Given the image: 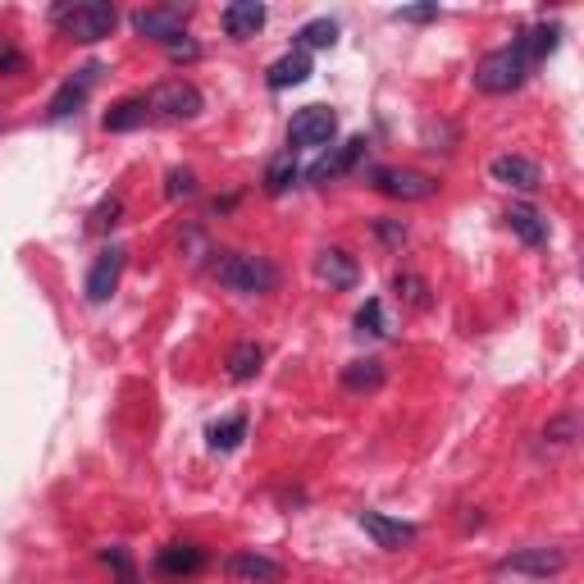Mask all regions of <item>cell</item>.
Returning a JSON list of instances; mask_svg holds the SVG:
<instances>
[{
	"mask_svg": "<svg viewBox=\"0 0 584 584\" xmlns=\"http://www.w3.org/2000/svg\"><path fill=\"white\" fill-rule=\"evenodd\" d=\"M19 69H23V56L14 51V46L0 41V74H19Z\"/></svg>",
	"mask_w": 584,
	"mask_h": 584,
	"instance_id": "e575fe53",
	"label": "cell"
},
{
	"mask_svg": "<svg viewBox=\"0 0 584 584\" xmlns=\"http://www.w3.org/2000/svg\"><path fill=\"white\" fill-rule=\"evenodd\" d=\"M315 274L329 283V288H338V292H348V288H357V279H361V265L348 256V252H338V247H324L320 256H315Z\"/></svg>",
	"mask_w": 584,
	"mask_h": 584,
	"instance_id": "4fadbf2b",
	"label": "cell"
},
{
	"mask_svg": "<svg viewBox=\"0 0 584 584\" xmlns=\"http://www.w3.org/2000/svg\"><path fill=\"white\" fill-rule=\"evenodd\" d=\"M51 19L74 41H106L115 32V23H119V10L110 6V0H74V6H56Z\"/></svg>",
	"mask_w": 584,
	"mask_h": 584,
	"instance_id": "6da1fadb",
	"label": "cell"
},
{
	"mask_svg": "<svg viewBox=\"0 0 584 584\" xmlns=\"http://www.w3.org/2000/svg\"><path fill=\"white\" fill-rule=\"evenodd\" d=\"M571 566V553L557 544H539V548H520L512 557H503L494 566V575H520V580H553Z\"/></svg>",
	"mask_w": 584,
	"mask_h": 584,
	"instance_id": "277c9868",
	"label": "cell"
},
{
	"mask_svg": "<svg viewBox=\"0 0 584 584\" xmlns=\"http://www.w3.org/2000/svg\"><path fill=\"white\" fill-rule=\"evenodd\" d=\"M575 434H580V416H575V411H566V416L548 420V429H544L548 444H575Z\"/></svg>",
	"mask_w": 584,
	"mask_h": 584,
	"instance_id": "f1b7e54d",
	"label": "cell"
},
{
	"mask_svg": "<svg viewBox=\"0 0 584 584\" xmlns=\"http://www.w3.org/2000/svg\"><path fill=\"white\" fill-rule=\"evenodd\" d=\"M228 575L252 580V584H279L283 566L274 557H261V553H237V557H228Z\"/></svg>",
	"mask_w": 584,
	"mask_h": 584,
	"instance_id": "e0dca14e",
	"label": "cell"
},
{
	"mask_svg": "<svg viewBox=\"0 0 584 584\" xmlns=\"http://www.w3.org/2000/svg\"><path fill=\"white\" fill-rule=\"evenodd\" d=\"M156 566H160L165 575H197V571L206 566V553H202L197 544H169V548H160Z\"/></svg>",
	"mask_w": 584,
	"mask_h": 584,
	"instance_id": "44dd1931",
	"label": "cell"
},
{
	"mask_svg": "<svg viewBox=\"0 0 584 584\" xmlns=\"http://www.w3.org/2000/svg\"><path fill=\"white\" fill-rule=\"evenodd\" d=\"M101 74H106L101 65H82V69L51 96V110H46V119H69V115H78V106L91 96V87L101 82Z\"/></svg>",
	"mask_w": 584,
	"mask_h": 584,
	"instance_id": "ba28073f",
	"label": "cell"
},
{
	"mask_svg": "<svg viewBox=\"0 0 584 584\" xmlns=\"http://www.w3.org/2000/svg\"><path fill=\"white\" fill-rule=\"evenodd\" d=\"M169 56H174V60H197L202 46L192 41V37H178V41H169Z\"/></svg>",
	"mask_w": 584,
	"mask_h": 584,
	"instance_id": "836d02e7",
	"label": "cell"
},
{
	"mask_svg": "<svg viewBox=\"0 0 584 584\" xmlns=\"http://www.w3.org/2000/svg\"><path fill=\"white\" fill-rule=\"evenodd\" d=\"M261 361H265L261 343H237V348L228 352V379H237V383H247V379H256Z\"/></svg>",
	"mask_w": 584,
	"mask_h": 584,
	"instance_id": "7402d4cb",
	"label": "cell"
},
{
	"mask_svg": "<svg viewBox=\"0 0 584 584\" xmlns=\"http://www.w3.org/2000/svg\"><path fill=\"white\" fill-rule=\"evenodd\" d=\"M292 183H298V160H292V152H288V156H279V160L265 169V192H270V197H283Z\"/></svg>",
	"mask_w": 584,
	"mask_h": 584,
	"instance_id": "484cf974",
	"label": "cell"
},
{
	"mask_svg": "<svg viewBox=\"0 0 584 584\" xmlns=\"http://www.w3.org/2000/svg\"><path fill=\"white\" fill-rule=\"evenodd\" d=\"M146 106H152L156 115H165V119H197L202 115V91L192 82H183V78H169L146 96Z\"/></svg>",
	"mask_w": 584,
	"mask_h": 584,
	"instance_id": "8992f818",
	"label": "cell"
},
{
	"mask_svg": "<svg viewBox=\"0 0 584 584\" xmlns=\"http://www.w3.org/2000/svg\"><path fill=\"white\" fill-rule=\"evenodd\" d=\"M393 292H398V298H407L416 311H429V288H425V279H416V274H398V279H393Z\"/></svg>",
	"mask_w": 584,
	"mask_h": 584,
	"instance_id": "4316f807",
	"label": "cell"
},
{
	"mask_svg": "<svg viewBox=\"0 0 584 584\" xmlns=\"http://www.w3.org/2000/svg\"><path fill=\"white\" fill-rule=\"evenodd\" d=\"M357 329L361 333H374V338H388V333H393V329H388V320H383V302H366L361 311H357Z\"/></svg>",
	"mask_w": 584,
	"mask_h": 584,
	"instance_id": "83f0119b",
	"label": "cell"
},
{
	"mask_svg": "<svg viewBox=\"0 0 584 584\" xmlns=\"http://www.w3.org/2000/svg\"><path fill=\"white\" fill-rule=\"evenodd\" d=\"M306 78H311V56H306V51H288V56H279V60L270 65V74H265V82H270L274 91L298 87V82H306Z\"/></svg>",
	"mask_w": 584,
	"mask_h": 584,
	"instance_id": "d6986e66",
	"label": "cell"
},
{
	"mask_svg": "<svg viewBox=\"0 0 584 584\" xmlns=\"http://www.w3.org/2000/svg\"><path fill=\"white\" fill-rule=\"evenodd\" d=\"M370 183L383 192V197H398V202H429L438 183L429 174H416V169H393V165H379L370 169Z\"/></svg>",
	"mask_w": 584,
	"mask_h": 584,
	"instance_id": "5b68a950",
	"label": "cell"
},
{
	"mask_svg": "<svg viewBox=\"0 0 584 584\" xmlns=\"http://www.w3.org/2000/svg\"><path fill=\"white\" fill-rule=\"evenodd\" d=\"M557 41H562V28L557 23H539V28H525L520 37H516V46L525 51V60L529 65H544L553 51H557Z\"/></svg>",
	"mask_w": 584,
	"mask_h": 584,
	"instance_id": "ac0fdd59",
	"label": "cell"
},
{
	"mask_svg": "<svg viewBox=\"0 0 584 584\" xmlns=\"http://www.w3.org/2000/svg\"><path fill=\"white\" fill-rule=\"evenodd\" d=\"M489 174H494V183L516 187V192H534V187H539V165H534L529 156H498L489 165Z\"/></svg>",
	"mask_w": 584,
	"mask_h": 584,
	"instance_id": "5bb4252c",
	"label": "cell"
},
{
	"mask_svg": "<svg viewBox=\"0 0 584 584\" xmlns=\"http://www.w3.org/2000/svg\"><path fill=\"white\" fill-rule=\"evenodd\" d=\"M183 23H187V10H183V6H156V10H137V14H133V28H137L142 37L160 41V46L178 41V37H183Z\"/></svg>",
	"mask_w": 584,
	"mask_h": 584,
	"instance_id": "30bf717a",
	"label": "cell"
},
{
	"mask_svg": "<svg viewBox=\"0 0 584 584\" xmlns=\"http://www.w3.org/2000/svg\"><path fill=\"white\" fill-rule=\"evenodd\" d=\"M374 237L388 242V247H402V242H407V224L402 220H374Z\"/></svg>",
	"mask_w": 584,
	"mask_h": 584,
	"instance_id": "4dcf8cb0",
	"label": "cell"
},
{
	"mask_svg": "<svg viewBox=\"0 0 584 584\" xmlns=\"http://www.w3.org/2000/svg\"><path fill=\"white\" fill-rule=\"evenodd\" d=\"M357 525L374 539V548H388V553H398L407 544H416V525L407 520H393V516H383V512H361Z\"/></svg>",
	"mask_w": 584,
	"mask_h": 584,
	"instance_id": "8fae6325",
	"label": "cell"
},
{
	"mask_svg": "<svg viewBox=\"0 0 584 584\" xmlns=\"http://www.w3.org/2000/svg\"><path fill=\"white\" fill-rule=\"evenodd\" d=\"M220 23H224V32L228 37H256L261 28H265V6H256V0H233V6H224V14H220Z\"/></svg>",
	"mask_w": 584,
	"mask_h": 584,
	"instance_id": "9a60e30c",
	"label": "cell"
},
{
	"mask_svg": "<svg viewBox=\"0 0 584 584\" xmlns=\"http://www.w3.org/2000/svg\"><path fill=\"white\" fill-rule=\"evenodd\" d=\"M529 74H534V65L525 60V51L512 41V46H498V51H489V56L479 60V69H475V87H479V91H489V96H507V91H516Z\"/></svg>",
	"mask_w": 584,
	"mask_h": 584,
	"instance_id": "7a4b0ae2",
	"label": "cell"
},
{
	"mask_svg": "<svg viewBox=\"0 0 584 584\" xmlns=\"http://www.w3.org/2000/svg\"><path fill=\"white\" fill-rule=\"evenodd\" d=\"M507 228L525 242V247H544V242H548V220L534 211L529 202H516V206L507 211Z\"/></svg>",
	"mask_w": 584,
	"mask_h": 584,
	"instance_id": "2e32d148",
	"label": "cell"
},
{
	"mask_svg": "<svg viewBox=\"0 0 584 584\" xmlns=\"http://www.w3.org/2000/svg\"><path fill=\"white\" fill-rule=\"evenodd\" d=\"M333 133H338V115L329 106H306L288 124V146L292 152H298V146H329Z\"/></svg>",
	"mask_w": 584,
	"mask_h": 584,
	"instance_id": "52a82bcc",
	"label": "cell"
},
{
	"mask_svg": "<svg viewBox=\"0 0 584 584\" xmlns=\"http://www.w3.org/2000/svg\"><path fill=\"white\" fill-rule=\"evenodd\" d=\"M242 434H247V416H224L211 425V448L215 452H233L242 444Z\"/></svg>",
	"mask_w": 584,
	"mask_h": 584,
	"instance_id": "d4e9b609",
	"label": "cell"
},
{
	"mask_svg": "<svg viewBox=\"0 0 584 584\" xmlns=\"http://www.w3.org/2000/svg\"><path fill=\"white\" fill-rule=\"evenodd\" d=\"M366 137H348L343 146H333L329 156H320L311 169H306V183H329V178H343V174H352L357 165H361V156H366Z\"/></svg>",
	"mask_w": 584,
	"mask_h": 584,
	"instance_id": "9c48e42d",
	"label": "cell"
},
{
	"mask_svg": "<svg viewBox=\"0 0 584 584\" xmlns=\"http://www.w3.org/2000/svg\"><path fill=\"white\" fill-rule=\"evenodd\" d=\"M393 19H398V23H434V19H438V6H402V10H393Z\"/></svg>",
	"mask_w": 584,
	"mask_h": 584,
	"instance_id": "1f68e13d",
	"label": "cell"
},
{
	"mask_svg": "<svg viewBox=\"0 0 584 584\" xmlns=\"http://www.w3.org/2000/svg\"><path fill=\"white\" fill-rule=\"evenodd\" d=\"M338 41V23L333 19H311L298 28V51H324V46Z\"/></svg>",
	"mask_w": 584,
	"mask_h": 584,
	"instance_id": "603a6c76",
	"label": "cell"
},
{
	"mask_svg": "<svg viewBox=\"0 0 584 584\" xmlns=\"http://www.w3.org/2000/svg\"><path fill=\"white\" fill-rule=\"evenodd\" d=\"M124 206H119V197H110V202H101V206H96V215L87 220L91 228H106V224H115V215H119Z\"/></svg>",
	"mask_w": 584,
	"mask_h": 584,
	"instance_id": "d6a6232c",
	"label": "cell"
},
{
	"mask_svg": "<svg viewBox=\"0 0 584 584\" xmlns=\"http://www.w3.org/2000/svg\"><path fill=\"white\" fill-rule=\"evenodd\" d=\"M146 115H152V106H146V96H124V101H115L106 110V133H133L146 124Z\"/></svg>",
	"mask_w": 584,
	"mask_h": 584,
	"instance_id": "ffe728a7",
	"label": "cell"
},
{
	"mask_svg": "<svg viewBox=\"0 0 584 584\" xmlns=\"http://www.w3.org/2000/svg\"><path fill=\"white\" fill-rule=\"evenodd\" d=\"M165 197H197V174L192 169H169V178H165Z\"/></svg>",
	"mask_w": 584,
	"mask_h": 584,
	"instance_id": "f546056e",
	"label": "cell"
},
{
	"mask_svg": "<svg viewBox=\"0 0 584 584\" xmlns=\"http://www.w3.org/2000/svg\"><path fill=\"white\" fill-rule=\"evenodd\" d=\"M211 274H215L224 288H233V292H256V298L279 283V270H274L265 256H247V252H224V256L211 265Z\"/></svg>",
	"mask_w": 584,
	"mask_h": 584,
	"instance_id": "3957f363",
	"label": "cell"
},
{
	"mask_svg": "<svg viewBox=\"0 0 584 584\" xmlns=\"http://www.w3.org/2000/svg\"><path fill=\"white\" fill-rule=\"evenodd\" d=\"M124 247H106L101 256H96L91 274H87V302H106L110 292L119 288V274H124Z\"/></svg>",
	"mask_w": 584,
	"mask_h": 584,
	"instance_id": "7c38bea8",
	"label": "cell"
},
{
	"mask_svg": "<svg viewBox=\"0 0 584 584\" xmlns=\"http://www.w3.org/2000/svg\"><path fill=\"white\" fill-rule=\"evenodd\" d=\"M343 383L352 393H374V388H383V366L379 361H352L343 370Z\"/></svg>",
	"mask_w": 584,
	"mask_h": 584,
	"instance_id": "cb8c5ba5",
	"label": "cell"
}]
</instances>
